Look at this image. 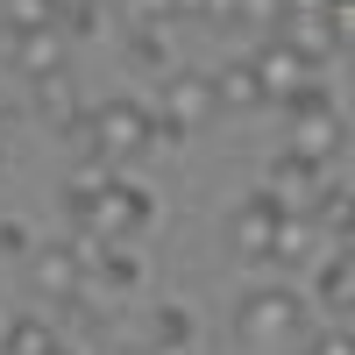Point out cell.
Here are the masks:
<instances>
[{"instance_id":"cell-21","label":"cell","mask_w":355,"mask_h":355,"mask_svg":"<svg viewBox=\"0 0 355 355\" xmlns=\"http://www.w3.org/2000/svg\"><path fill=\"white\" fill-rule=\"evenodd\" d=\"M0 28H15V36H28V28H57V8H50V0H0Z\"/></svg>"},{"instance_id":"cell-16","label":"cell","mask_w":355,"mask_h":355,"mask_svg":"<svg viewBox=\"0 0 355 355\" xmlns=\"http://www.w3.org/2000/svg\"><path fill=\"white\" fill-rule=\"evenodd\" d=\"M150 355H199V327L185 306H157L150 320Z\"/></svg>"},{"instance_id":"cell-2","label":"cell","mask_w":355,"mask_h":355,"mask_svg":"<svg viewBox=\"0 0 355 355\" xmlns=\"http://www.w3.org/2000/svg\"><path fill=\"white\" fill-rule=\"evenodd\" d=\"M78 135H85V157H93V164L121 171V164H135V157L157 142V114L142 107V100H107V107L85 114Z\"/></svg>"},{"instance_id":"cell-12","label":"cell","mask_w":355,"mask_h":355,"mask_svg":"<svg viewBox=\"0 0 355 355\" xmlns=\"http://www.w3.org/2000/svg\"><path fill=\"white\" fill-rule=\"evenodd\" d=\"M85 277H100V284L114 291V299H128V291L142 284V256H135L128 242H100V256L85 263Z\"/></svg>"},{"instance_id":"cell-27","label":"cell","mask_w":355,"mask_h":355,"mask_svg":"<svg viewBox=\"0 0 355 355\" xmlns=\"http://www.w3.org/2000/svg\"><path fill=\"white\" fill-rule=\"evenodd\" d=\"M220 0H171V15H214Z\"/></svg>"},{"instance_id":"cell-15","label":"cell","mask_w":355,"mask_h":355,"mask_svg":"<svg viewBox=\"0 0 355 355\" xmlns=\"http://www.w3.org/2000/svg\"><path fill=\"white\" fill-rule=\"evenodd\" d=\"M36 121H43V128H85L71 71H57V78H43V85H36Z\"/></svg>"},{"instance_id":"cell-24","label":"cell","mask_w":355,"mask_h":355,"mask_svg":"<svg viewBox=\"0 0 355 355\" xmlns=\"http://www.w3.org/2000/svg\"><path fill=\"white\" fill-rule=\"evenodd\" d=\"M128 57H135V64H171V57H164V28H135V36H128Z\"/></svg>"},{"instance_id":"cell-5","label":"cell","mask_w":355,"mask_h":355,"mask_svg":"<svg viewBox=\"0 0 355 355\" xmlns=\"http://www.w3.org/2000/svg\"><path fill=\"white\" fill-rule=\"evenodd\" d=\"M171 93H164V114H157V142H185V135H199L206 121L220 114V100H214V78H199V71H178V78H164Z\"/></svg>"},{"instance_id":"cell-14","label":"cell","mask_w":355,"mask_h":355,"mask_svg":"<svg viewBox=\"0 0 355 355\" xmlns=\"http://www.w3.org/2000/svg\"><path fill=\"white\" fill-rule=\"evenodd\" d=\"M313 227H320V242L348 249V242H355V192H348V185H327V192L313 199Z\"/></svg>"},{"instance_id":"cell-22","label":"cell","mask_w":355,"mask_h":355,"mask_svg":"<svg viewBox=\"0 0 355 355\" xmlns=\"http://www.w3.org/2000/svg\"><path fill=\"white\" fill-rule=\"evenodd\" d=\"M299 355H355V327H341V320H334V327H313V341Z\"/></svg>"},{"instance_id":"cell-1","label":"cell","mask_w":355,"mask_h":355,"mask_svg":"<svg viewBox=\"0 0 355 355\" xmlns=\"http://www.w3.org/2000/svg\"><path fill=\"white\" fill-rule=\"evenodd\" d=\"M234 341L249 355H291V348L313 341V306L291 284H256L234 306Z\"/></svg>"},{"instance_id":"cell-11","label":"cell","mask_w":355,"mask_h":355,"mask_svg":"<svg viewBox=\"0 0 355 355\" xmlns=\"http://www.w3.org/2000/svg\"><path fill=\"white\" fill-rule=\"evenodd\" d=\"M15 71L28 85H43L64 71V28H28V36H15Z\"/></svg>"},{"instance_id":"cell-28","label":"cell","mask_w":355,"mask_h":355,"mask_svg":"<svg viewBox=\"0 0 355 355\" xmlns=\"http://www.w3.org/2000/svg\"><path fill=\"white\" fill-rule=\"evenodd\" d=\"M320 8H341V0H320Z\"/></svg>"},{"instance_id":"cell-7","label":"cell","mask_w":355,"mask_h":355,"mask_svg":"<svg viewBox=\"0 0 355 355\" xmlns=\"http://www.w3.org/2000/svg\"><path fill=\"white\" fill-rule=\"evenodd\" d=\"M249 71H256V85H263V107H291V100L313 85V64H306L284 36H263L256 57H249Z\"/></svg>"},{"instance_id":"cell-8","label":"cell","mask_w":355,"mask_h":355,"mask_svg":"<svg viewBox=\"0 0 355 355\" xmlns=\"http://www.w3.org/2000/svg\"><path fill=\"white\" fill-rule=\"evenodd\" d=\"M277 227H284V199H277V192H249V199L227 214V249L242 256V263H270Z\"/></svg>"},{"instance_id":"cell-25","label":"cell","mask_w":355,"mask_h":355,"mask_svg":"<svg viewBox=\"0 0 355 355\" xmlns=\"http://www.w3.org/2000/svg\"><path fill=\"white\" fill-rule=\"evenodd\" d=\"M320 15H327L334 43H348V50H355V0H341V8H320Z\"/></svg>"},{"instance_id":"cell-18","label":"cell","mask_w":355,"mask_h":355,"mask_svg":"<svg viewBox=\"0 0 355 355\" xmlns=\"http://www.w3.org/2000/svg\"><path fill=\"white\" fill-rule=\"evenodd\" d=\"M284 43L320 71V64L334 57V28H327V15H291V21H284Z\"/></svg>"},{"instance_id":"cell-29","label":"cell","mask_w":355,"mask_h":355,"mask_svg":"<svg viewBox=\"0 0 355 355\" xmlns=\"http://www.w3.org/2000/svg\"><path fill=\"white\" fill-rule=\"evenodd\" d=\"M348 71H355V50H348Z\"/></svg>"},{"instance_id":"cell-17","label":"cell","mask_w":355,"mask_h":355,"mask_svg":"<svg viewBox=\"0 0 355 355\" xmlns=\"http://www.w3.org/2000/svg\"><path fill=\"white\" fill-rule=\"evenodd\" d=\"M0 355H71L64 341H57V327L43 313H21V320H8V341H0Z\"/></svg>"},{"instance_id":"cell-23","label":"cell","mask_w":355,"mask_h":355,"mask_svg":"<svg viewBox=\"0 0 355 355\" xmlns=\"http://www.w3.org/2000/svg\"><path fill=\"white\" fill-rule=\"evenodd\" d=\"M50 8H57V28H64V36H85L93 15H100V0H50Z\"/></svg>"},{"instance_id":"cell-6","label":"cell","mask_w":355,"mask_h":355,"mask_svg":"<svg viewBox=\"0 0 355 355\" xmlns=\"http://www.w3.org/2000/svg\"><path fill=\"white\" fill-rule=\"evenodd\" d=\"M28 291H36L43 306H85V291H93V277H85V263L71 242H50L28 256Z\"/></svg>"},{"instance_id":"cell-3","label":"cell","mask_w":355,"mask_h":355,"mask_svg":"<svg viewBox=\"0 0 355 355\" xmlns=\"http://www.w3.org/2000/svg\"><path fill=\"white\" fill-rule=\"evenodd\" d=\"M71 220H78V234H93V242H135V234L150 227V192L128 185V178H107L100 192L71 199Z\"/></svg>"},{"instance_id":"cell-19","label":"cell","mask_w":355,"mask_h":355,"mask_svg":"<svg viewBox=\"0 0 355 355\" xmlns=\"http://www.w3.org/2000/svg\"><path fill=\"white\" fill-rule=\"evenodd\" d=\"M214 100H220V114H249V107H263V85H256L249 64H227L214 78Z\"/></svg>"},{"instance_id":"cell-9","label":"cell","mask_w":355,"mask_h":355,"mask_svg":"<svg viewBox=\"0 0 355 355\" xmlns=\"http://www.w3.org/2000/svg\"><path fill=\"white\" fill-rule=\"evenodd\" d=\"M263 192H277L284 214H313V199L327 192V164H306V157L277 150V157H270V185H263Z\"/></svg>"},{"instance_id":"cell-20","label":"cell","mask_w":355,"mask_h":355,"mask_svg":"<svg viewBox=\"0 0 355 355\" xmlns=\"http://www.w3.org/2000/svg\"><path fill=\"white\" fill-rule=\"evenodd\" d=\"M220 8L242 28H263V36H284V21H291V0H220Z\"/></svg>"},{"instance_id":"cell-4","label":"cell","mask_w":355,"mask_h":355,"mask_svg":"<svg viewBox=\"0 0 355 355\" xmlns=\"http://www.w3.org/2000/svg\"><path fill=\"white\" fill-rule=\"evenodd\" d=\"M341 142H348L341 107L320 93V85H306V93L284 107V150H291V157H306V164H334V157H341Z\"/></svg>"},{"instance_id":"cell-13","label":"cell","mask_w":355,"mask_h":355,"mask_svg":"<svg viewBox=\"0 0 355 355\" xmlns=\"http://www.w3.org/2000/svg\"><path fill=\"white\" fill-rule=\"evenodd\" d=\"M313 249H320V227H313V214H284L277 242H270V263H277V270H306V263H320Z\"/></svg>"},{"instance_id":"cell-10","label":"cell","mask_w":355,"mask_h":355,"mask_svg":"<svg viewBox=\"0 0 355 355\" xmlns=\"http://www.w3.org/2000/svg\"><path fill=\"white\" fill-rule=\"evenodd\" d=\"M313 299H320V313L355 320V256L348 249H327V256L313 263Z\"/></svg>"},{"instance_id":"cell-26","label":"cell","mask_w":355,"mask_h":355,"mask_svg":"<svg viewBox=\"0 0 355 355\" xmlns=\"http://www.w3.org/2000/svg\"><path fill=\"white\" fill-rule=\"evenodd\" d=\"M0 249H8V256H36V249H28V227H21V220H0Z\"/></svg>"}]
</instances>
